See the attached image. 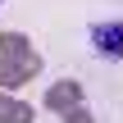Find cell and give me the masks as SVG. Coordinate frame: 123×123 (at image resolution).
Returning a JSON list of instances; mask_svg holds the SVG:
<instances>
[{
	"instance_id": "obj_1",
	"label": "cell",
	"mask_w": 123,
	"mask_h": 123,
	"mask_svg": "<svg viewBox=\"0 0 123 123\" xmlns=\"http://www.w3.org/2000/svg\"><path fill=\"white\" fill-rule=\"evenodd\" d=\"M91 41H96V50H105V55H119V50H123V23H100Z\"/></svg>"
}]
</instances>
